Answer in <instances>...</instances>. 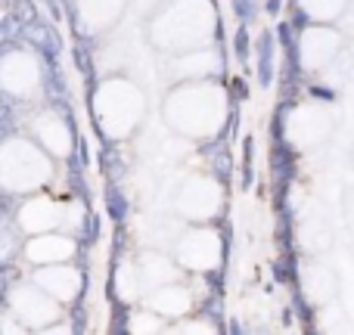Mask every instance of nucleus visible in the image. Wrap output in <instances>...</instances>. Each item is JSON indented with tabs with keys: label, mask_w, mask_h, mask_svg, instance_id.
Here are the masks:
<instances>
[{
	"label": "nucleus",
	"mask_w": 354,
	"mask_h": 335,
	"mask_svg": "<svg viewBox=\"0 0 354 335\" xmlns=\"http://www.w3.org/2000/svg\"><path fill=\"white\" fill-rule=\"evenodd\" d=\"M147 37L159 53L174 56L221 41L224 28L214 12V0H165L149 19Z\"/></svg>",
	"instance_id": "f257e3e1"
},
{
	"label": "nucleus",
	"mask_w": 354,
	"mask_h": 335,
	"mask_svg": "<svg viewBox=\"0 0 354 335\" xmlns=\"http://www.w3.org/2000/svg\"><path fill=\"white\" fill-rule=\"evenodd\" d=\"M162 118L168 128H174L177 134L189 137V140L218 137L230 118L227 90L212 84L208 78L180 81L174 90H168L165 103H162Z\"/></svg>",
	"instance_id": "f03ea898"
},
{
	"label": "nucleus",
	"mask_w": 354,
	"mask_h": 335,
	"mask_svg": "<svg viewBox=\"0 0 354 335\" xmlns=\"http://www.w3.org/2000/svg\"><path fill=\"white\" fill-rule=\"evenodd\" d=\"M91 112L100 134L109 143H122L140 128L143 112H147V97L131 78L109 75L93 87Z\"/></svg>",
	"instance_id": "7ed1b4c3"
},
{
	"label": "nucleus",
	"mask_w": 354,
	"mask_h": 335,
	"mask_svg": "<svg viewBox=\"0 0 354 335\" xmlns=\"http://www.w3.org/2000/svg\"><path fill=\"white\" fill-rule=\"evenodd\" d=\"M53 180V155L25 134H6L0 140V193L6 195H31L41 193Z\"/></svg>",
	"instance_id": "20e7f679"
},
{
	"label": "nucleus",
	"mask_w": 354,
	"mask_h": 335,
	"mask_svg": "<svg viewBox=\"0 0 354 335\" xmlns=\"http://www.w3.org/2000/svg\"><path fill=\"white\" fill-rule=\"evenodd\" d=\"M6 305H10L12 317L19 323L31 326V329H50L62 317V305L53 295L44 292L35 280L12 283L10 292H6Z\"/></svg>",
	"instance_id": "39448f33"
},
{
	"label": "nucleus",
	"mask_w": 354,
	"mask_h": 335,
	"mask_svg": "<svg viewBox=\"0 0 354 335\" xmlns=\"http://www.w3.org/2000/svg\"><path fill=\"white\" fill-rule=\"evenodd\" d=\"M41 59L28 50H3L0 53V93L12 99H31L44 90Z\"/></svg>",
	"instance_id": "423d86ee"
},
{
	"label": "nucleus",
	"mask_w": 354,
	"mask_h": 335,
	"mask_svg": "<svg viewBox=\"0 0 354 335\" xmlns=\"http://www.w3.org/2000/svg\"><path fill=\"white\" fill-rule=\"evenodd\" d=\"M227 255V239L214 236L212 230H189L187 236H180L174 249V261L183 270L193 274H208V270H221Z\"/></svg>",
	"instance_id": "0eeeda50"
},
{
	"label": "nucleus",
	"mask_w": 354,
	"mask_h": 335,
	"mask_svg": "<svg viewBox=\"0 0 354 335\" xmlns=\"http://www.w3.org/2000/svg\"><path fill=\"white\" fill-rule=\"evenodd\" d=\"M31 137H35L53 159H68V155L75 153L72 122H68V115L62 109H56V106H47V109H41L31 118Z\"/></svg>",
	"instance_id": "6e6552de"
},
{
	"label": "nucleus",
	"mask_w": 354,
	"mask_h": 335,
	"mask_svg": "<svg viewBox=\"0 0 354 335\" xmlns=\"http://www.w3.org/2000/svg\"><path fill=\"white\" fill-rule=\"evenodd\" d=\"M218 189H224V183H218L214 177H189L180 186L174 199V208L183 220H193V224H205L214 220L218 214Z\"/></svg>",
	"instance_id": "1a4fd4ad"
},
{
	"label": "nucleus",
	"mask_w": 354,
	"mask_h": 335,
	"mask_svg": "<svg viewBox=\"0 0 354 335\" xmlns=\"http://www.w3.org/2000/svg\"><path fill=\"white\" fill-rule=\"evenodd\" d=\"M31 280H35L47 295H53L62 307H66V305H78L81 292H84V270L75 267L72 261L35 267V270H31Z\"/></svg>",
	"instance_id": "9d476101"
},
{
	"label": "nucleus",
	"mask_w": 354,
	"mask_h": 335,
	"mask_svg": "<svg viewBox=\"0 0 354 335\" xmlns=\"http://www.w3.org/2000/svg\"><path fill=\"white\" fill-rule=\"evenodd\" d=\"M16 224L22 233L35 236V233H47V230H59L66 224V208L47 193H31L22 195L16 205Z\"/></svg>",
	"instance_id": "9b49d317"
},
{
	"label": "nucleus",
	"mask_w": 354,
	"mask_h": 335,
	"mask_svg": "<svg viewBox=\"0 0 354 335\" xmlns=\"http://www.w3.org/2000/svg\"><path fill=\"white\" fill-rule=\"evenodd\" d=\"M78 251V239L75 233H59V230H47V233H35L22 242V258L35 267L44 264H62L72 261Z\"/></svg>",
	"instance_id": "f8f14e48"
},
{
	"label": "nucleus",
	"mask_w": 354,
	"mask_h": 335,
	"mask_svg": "<svg viewBox=\"0 0 354 335\" xmlns=\"http://www.w3.org/2000/svg\"><path fill=\"white\" fill-rule=\"evenodd\" d=\"M124 6L128 0H72L75 25L84 37H97L122 19Z\"/></svg>",
	"instance_id": "ddd939ff"
},
{
	"label": "nucleus",
	"mask_w": 354,
	"mask_h": 335,
	"mask_svg": "<svg viewBox=\"0 0 354 335\" xmlns=\"http://www.w3.org/2000/svg\"><path fill=\"white\" fill-rule=\"evenodd\" d=\"M143 305L165 320H180L183 314L193 307V295H189L187 286L171 280V283H165V286L149 289V292L143 295Z\"/></svg>",
	"instance_id": "4468645a"
},
{
	"label": "nucleus",
	"mask_w": 354,
	"mask_h": 335,
	"mask_svg": "<svg viewBox=\"0 0 354 335\" xmlns=\"http://www.w3.org/2000/svg\"><path fill=\"white\" fill-rule=\"evenodd\" d=\"M137 276H140V289H143V295H147L149 289L165 286V283L174 280L177 276V261L149 251V255H143L140 261H137Z\"/></svg>",
	"instance_id": "2eb2a0df"
},
{
	"label": "nucleus",
	"mask_w": 354,
	"mask_h": 335,
	"mask_svg": "<svg viewBox=\"0 0 354 335\" xmlns=\"http://www.w3.org/2000/svg\"><path fill=\"white\" fill-rule=\"evenodd\" d=\"M277 35H274V28H264L261 35H258V41H255V53H258V59H255V75H258V84L268 90L270 84H274V75H277V62H274V56H277Z\"/></svg>",
	"instance_id": "dca6fc26"
},
{
	"label": "nucleus",
	"mask_w": 354,
	"mask_h": 335,
	"mask_svg": "<svg viewBox=\"0 0 354 335\" xmlns=\"http://www.w3.org/2000/svg\"><path fill=\"white\" fill-rule=\"evenodd\" d=\"M270 168H274L277 186H292V180L299 177V153L289 140H277L270 149Z\"/></svg>",
	"instance_id": "f3484780"
},
{
	"label": "nucleus",
	"mask_w": 354,
	"mask_h": 335,
	"mask_svg": "<svg viewBox=\"0 0 354 335\" xmlns=\"http://www.w3.org/2000/svg\"><path fill=\"white\" fill-rule=\"evenodd\" d=\"M22 41H28L31 47L41 50V53L50 56V59L59 53V37H56L44 22H37V19H35V22H25L22 25Z\"/></svg>",
	"instance_id": "a211bd4d"
},
{
	"label": "nucleus",
	"mask_w": 354,
	"mask_h": 335,
	"mask_svg": "<svg viewBox=\"0 0 354 335\" xmlns=\"http://www.w3.org/2000/svg\"><path fill=\"white\" fill-rule=\"evenodd\" d=\"M115 289L122 301H134L137 295L143 292L140 289V276H137V267L131 261H118L115 267Z\"/></svg>",
	"instance_id": "6ab92c4d"
},
{
	"label": "nucleus",
	"mask_w": 354,
	"mask_h": 335,
	"mask_svg": "<svg viewBox=\"0 0 354 335\" xmlns=\"http://www.w3.org/2000/svg\"><path fill=\"white\" fill-rule=\"evenodd\" d=\"M156 317H159V314L149 311V307L143 305V311H137V314H131V317H128L124 329H128V332H162L165 326H162Z\"/></svg>",
	"instance_id": "aec40b11"
},
{
	"label": "nucleus",
	"mask_w": 354,
	"mask_h": 335,
	"mask_svg": "<svg viewBox=\"0 0 354 335\" xmlns=\"http://www.w3.org/2000/svg\"><path fill=\"white\" fill-rule=\"evenodd\" d=\"M292 307H295V314H299L301 326H305L308 332H317V317H314V307L308 305V298H305V292H301V286L292 289Z\"/></svg>",
	"instance_id": "412c9836"
},
{
	"label": "nucleus",
	"mask_w": 354,
	"mask_h": 335,
	"mask_svg": "<svg viewBox=\"0 0 354 335\" xmlns=\"http://www.w3.org/2000/svg\"><path fill=\"white\" fill-rule=\"evenodd\" d=\"M255 183V137L243 140V189Z\"/></svg>",
	"instance_id": "4be33fe9"
},
{
	"label": "nucleus",
	"mask_w": 354,
	"mask_h": 335,
	"mask_svg": "<svg viewBox=\"0 0 354 335\" xmlns=\"http://www.w3.org/2000/svg\"><path fill=\"white\" fill-rule=\"evenodd\" d=\"M233 53H236V59L243 62V66L252 56V35H249V25L245 22H239V28L233 31Z\"/></svg>",
	"instance_id": "5701e85b"
},
{
	"label": "nucleus",
	"mask_w": 354,
	"mask_h": 335,
	"mask_svg": "<svg viewBox=\"0 0 354 335\" xmlns=\"http://www.w3.org/2000/svg\"><path fill=\"white\" fill-rule=\"evenodd\" d=\"M233 3V16L239 19V22H245V25H252L258 19V10H264L258 0H230Z\"/></svg>",
	"instance_id": "b1692460"
},
{
	"label": "nucleus",
	"mask_w": 354,
	"mask_h": 335,
	"mask_svg": "<svg viewBox=\"0 0 354 335\" xmlns=\"http://www.w3.org/2000/svg\"><path fill=\"white\" fill-rule=\"evenodd\" d=\"M308 97H314V99H320V103H336L339 99V93L333 90V87H326V84H308Z\"/></svg>",
	"instance_id": "393cba45"
},
{
	"label": "nucleus",
	"mask_w": 354,
	"mask_h": 335,
	"mask_svg": "<svg viewBox=\"0 0 354 335\" xmlns=\"http://www.w3.org/2000/svg\"><path fill=\"white\" fill-rule=\"evenodd\" d=\"M106 199H109V211H112V218L122 220V218H124V199H118V189H109V195H106Z\"/></svg>",
	"instance_id": "a878e982"
},
{
	"label": "nucleus",
	"mask_w": 354,
	"mask_h": 335,
	"mask_svg": "<svg viewBox=\"0 0 354 335\" xmlns=\"http://www.w3.org/2000/svg\"><path fill=\"white\" fill-rule=\"evenodd\" d=\"M230 93H233V99H249V84H245V78H233L230 81Z\"/></svg>",
	"instance_id": "bb28decb"
},
{
	"label": "nucleus",
	"mask_w": 354,
	"mask_h": 335,
	"mask_svg": "<svg viewBox=\"0 0 354 335\" xmlns=\"http://www.w3.org/2000/svg\"><path fill=\"white\" fill-rule=\"evenodd\" d=\"M264 12L270 19H280L283 16V0H264Z\"/></svg>",
	"instance_id": "cd10ccee"
},
{
	"label": "nucleus",
	"mask_w": 354,
	"mask_h": 335,
	"mask_svg": "<svg viewBox=\"0 0 354 335\" xmlns=\"http://www.w3.org/2000/svg\"><path fill=\"white\" fill-rule=\"evenodd\" d=\"M227 332H243V326H239L236 320H230V326H227Z\"/></svg>",
	"instance_id": "c85d7f7f"
}]
</instances>
